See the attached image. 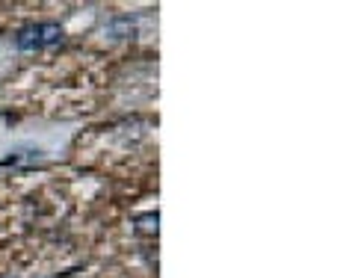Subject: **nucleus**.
I'll list each match as a JSON object with an SVG mask.
<instances>
[{
    "instance_id": "1",
    "label": "nucleus",
    "mask_w": 355,
    "mask_h": 278,
    "mask_svg": "<svg viewBox=\"0 0 355 278\" xmlns=\"http://www.w3.org/2000/svg\"><path fill=\"white\" fill-rule=\"evenodd\" d=\"M60 36H62V30H60L57 24H39V27L21 30L18 44H21L24 51H36V48H44V44L60 42Z\"/></svg>"
}]
</instances>
